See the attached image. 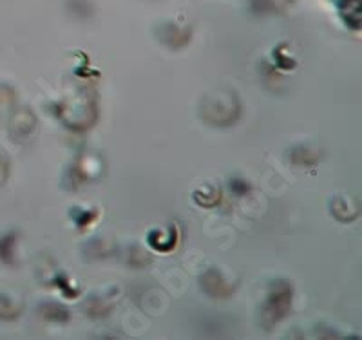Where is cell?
Returning a JSON list of instances; mask_svg holds the SVG:
<instances>
[]
</instances>
